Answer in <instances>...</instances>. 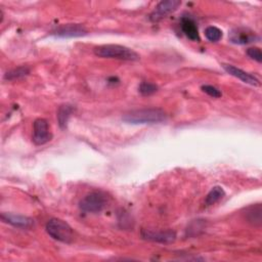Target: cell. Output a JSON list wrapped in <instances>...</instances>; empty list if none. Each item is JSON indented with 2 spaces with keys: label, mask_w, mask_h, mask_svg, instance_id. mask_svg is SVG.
<instances>
[{
  "label": "cell",
  "mask_w": 262,
  "mask_h": 262,
  "mask_svg": "<svg viewBox=\"0 0 262 262\" xmlns=\"http://www.w3.org/2000/svg\"><path fill=\"white\" fill-rule=\"evenodd\" d=\"M167 114L162 108L148 107L133 110L123 116V121L129 124H156L166 121Z\"/></svg>",
  "instance_id": "1"
},
{
  "label": "cell",
  "mask_w": 262,
  "mask_h": 262,
  "mask_svg": "<svg viewBox=\"0 0 262 262\" xmlns=\"http://www.w3.org/2000/svg\"><path fill=\"white\" fill-rule=\"evenodd\" d=\"M93 52L98 57L116 58L121 60H139L140 56L133 49L119 44H104L94 47Z\"/></svg>",
  "instance_id": "2"
},
{
  "label": "cell",
  "mask_w": 262,
  "mask_h": 262,
  "mask_svg": "<svg viewBox=\"0 0 262 262\" xmlns=\"http://www.w3.org/2000/svg\"><path fill=\"white\" fill-rule=\"evenodd\" d=\"M45 229L47 233L55 241L70 244L74 239L73 228L63 220L52 218L46 223Z\"/></svg>",
  "instance_id": "3"
},
{
  "label": "cell",
  "mask_w": 262,
  "mask_h": 262,
  "mask_svg": "<svg viewBox=\"0 0 262 262\" xmlns=\"http://www.w3.org/2000/svg\"><path fill=\"white\" fill-rule=\"evenodd\" d=\"M107 204V196L100 190H94L87 193L79 203V207L86 213L101 212Z\"/></svg>",
  "instance_id": "4"
},
{
  "label": "cell",
  "mask_w": 262,
  "mask_h": 262,
  "mask_svg": "<svg viewBox=\"0 0 262 262\" xmlns=\"http://www.w3.org/2000/svg\"><path fill=\"white\" fill-rule=\"evenodd\" d=\"M52 133L49 129V124L45 119H37L33 124V137L32 140L36 145H43L50 141Z\"/></svg>",
  "instance_id": "5"
},
{
  "label": "cell",
  "mask_w": 262,
  "mask_h": 262,
  "mask_svg": "<svg viewBox=\"0 0 262 262\" xmlns=\"http://www.w3.org/2000/svg\"><path fill=\"white\" fill-rule=\"evenodd\" d=\"M141 236L145 241L161 243V244H170L176 239V232L172 229H167V230L142 229Z\"/></svg>",
  "instance_id": "6"
},
{
  "label": "cell",
  "mask_w": 262,
  "mask_h": 262,
  "mask_svg": "<svg viewBox=\"0 0 262 262\" xmlns=\"http://www.w3.org/2000/svg\"><path fill=\"white\" fill-rule=\"evenodd\" d=\"M228 37L230 42L238 45L249 44L260 39L254 31L248 28H234L229 32Z\"/></svg>",
  "instance_id": "7"
},
{
  "label": "cell",
  "mask_w": 262,
  "mask_h": 262,
  "mask_svg": "<svg viewBox=\"0 0 262 262\" xmlns=\"http://www.w3.org/2000/svg\"><path fill=\"white\" fill-rule=\"evenodd\" d=\"M180 4H181V1H178V0L161 1L155 7V10L150 13V15H149L150 20L155 21V23L161 20L162 18L166 17V15L174 12Z\"/></svg>",
  "instance_id": "8"
},
{
  "label": "cell",
  "mask_w": 262,
  "mask_h": 262,
  "mask_svg": "<svg viewBox=\"0 0 262 262\" xmlns=\"http://www.w3.org/2000/svg\"><path fill=\"white\" fill-rule=\"evenodd\" d=\"M53 35L61 38L82 37L87 35V30L80 24H67L57 27L53 31Z\"/></svg>",
  "instance_id": "9"
},
{
  "label": "cell",
  "mask_w": 262,
  "mask_h": 262,
  "mask_svg": "<svg viewBox=\"0 0 262 262\" xmlns=\"http://www.w3.org/2000/svg\"><path fill=\"white\" fill-rule=\"evenodd\" d=\"M222 68L231 76L242 80L243 82L247 83V84H250V85H253V86H259L260 85V81L254 76V75H251L232 64H227V63H222Z\"/></svg>",
  "instance_id": "10"
},
{
  "label": "cell",
  "mask_w": 262,
  "mask_h": 262,
  "mask_svg": "<svg viewBox=\"0 0 262 262\" xmlns=\"http://www.w3.org/2000/svg\"><path fill=\"white\" fill-rule=\"evenodd\" d=\"M1 220L18 228H30L34 224V220L23 215H15L11 213H1Z\"/></svg>",
  "instance_id": "11"
},
{
  "label": "cell",
  "mask_w": 262,
  "mask_h": 262,
  "mask_svg": "<svg viewBox=\"0 0 262 262\" xmlns=\"http://www.w3.org/2000/svg\"><path fill=\"white\" fill-rule=\"evenodd\" d=\"M180 27L183 32V34L191 41H200V34H199V29L195 24V21L188 16H184L181 18L180 21Z\"/></svg>",
  "instance_id": "12"
},
{
  "label": "cell",
  "mask_w": 262,
  "mask_h": 262,
  "mask_svg": "<svg viewBox=\"0 0 262 262\" xmlns=\"http://www.w3.org/2000/svg\"><path fill=\"white\" fill-rule=\"evenodd\" d=\"M74 111H75V107L73 105H70V104H61L58 107V110H57V121H58V125L61 129L67 128L69 119L73 115Z\"/></svg>",
  "instance_id": "13"
},
{
  "label": "cell",
  "mask_w": 262,
  "mask_h": 262,
  "mask_svg": "<svg viewBox=\"0 0 262 262\" xmlns=\"http://www.w3.org/2000/svg\"><path fill=\"white\" fill-rule=\"evenodd\" d=\"M261 214H262V208L260 204L251 206L246 210L247 220L256 226L261 225Z\"/></svg>",
  "instance_id": "14"
},
{
  "label": "cell",
  "mask_w": 262,
  "mask_h": 262,
  "mask_svg": "<svg viewBox=\"0 0 262 262\" xmlns=\"http://www.w3.org/2000/svg\"><path fill=\"white\" fill-rule=\"evenodd\" d=\"M224 195H225L224 189L221 186L216 185L207 194V196L205 199V204H206V206H212V205L216 204L217 202H219Z\"/></svg>",
  "instance_id": "15"
},
{
  "label": "cell",
  "mask_w": 262,
  "mask_h": 262,
  "mask_svg": "<svg viewBox=\"0 0 262 262\" xmlns=\"http://www.w3.org/2000/svg\"><path fill=\"white\" fill-rule=\"evenodd\" d=\"M30 72H31V69L29 67L20 66V67H17L15 69H12V70L6 72L4 75V79L8 80V81L19 79V78L28 76L30 74Z\"/></svg>",
  "instance_id": "16"
},
{
  "label": "cell",
  "mask_w": 262,
  "mask_h": 262,
  "mask_svg": "<svg viewBox=\"0 0 262 262\" xmlns=\"http://www.w3.org/2000/svg\"><path fill=\"white\" fill-rule=\"evenodd\" d=\"M205 37L210 42H218L222 38V31L215 26H209L205 29Z\"/></svg>",
  "instance_id": "17"
},
{
  "label": "cell",
  "mask_w": 262,
  "mask_h": 262,
  "mask_svg": "<svg viewBox=\"0 0 262 262\" xmlns=\"http://www.w3.org/2000/svg\"><path fill=\"white\" fill-rule=\"evenodd\" d=\"M158 89H159V87L156 84L150 83V82H142V83H140V85L138 87L139 93L144 96H148V95L156 93L158 91Z\"/></svg>",
  "instance_id": "18"
},
{
  "label": "cell",
  "mask_w": 262,
  "mask_h": 262,
  "mask_svg": "<svg viewBox=\"0 0 262 262\" xmlns=\"http://www.w3.org/2000/svg\"><path fill=\"white\" fill-rule=\"evenodd\" d=\"M201 89H202L205 93H207L208 95H210V96H212V97H215V98H219V97H221V95H222L221 91H220L218 88H216L215 86H213V85H203V86L201 87Z\"/></svg>",
  "instance_id": "19"
},
{
  "label": "cell",
  "mask_w": 262,
  "mask_h": 262,
  "mask_svg": "<svg viewBox=\"0 0 262 262\" xmlns=\"http://www.w3.org/2000/svg\"><path fill=\"white\" fill-rule=\"evenodd\" d=\"M247 54L250 58L256 60L257 62L262 61V53L259 47H250L247 49Z\"/></svg>",
  "instance_id": "20"
}]
</instances>
